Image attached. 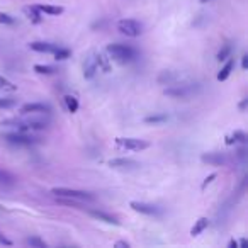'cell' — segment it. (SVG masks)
<instances>
[{"label": "cell", "instance_id": "cell-35", "mask_svg": "<svg viewBox=\"0 0 248 248\" xmlns=\"http://www.w3.org/2000/svg\"><path fill=\"white\" fill-rule=\"evenodd\" d=\"M228 247H230V248H238V241L231 240V241H230V243H228Z\"/></svg>", "mask_w": 248, "mask_h": 248}, {"label": "cell", "instance_id": "cell-16", "mask_svg": "<svg viewBox=\"0 0 248 248\" xmlns=\"http://www.w3.org/2000/svg\"><path fill=\"white\" fill-rule=\"evenodd\" d=\"M207 226H209V219H207V217H199V219L194 223V226L190 228V234H192V236H197V234L202 233Z\"/></svg>", "mask_w": 248, "mask_h": 248}, {"label": "cell", "instance_id": "cell-2", "mask_svg": "<svg viewBox=\"0 0 248 248\" xmlns=\"http://www.w3.org/2000/svg\"><path fill=\"white\" fill-rule=\"evenodd\" d=\"M2 140H4V141H7L9 145H16V146H32V145H36V143L41 141V138L26 135V133H22V131L4 133V135H2Z\"/></svg>", "mask_w": 248, "mask_h": 248}, {"label": "cell", "instance_id": "cell-25", "mask_svg": "<svg viewBox=\"0 0 248 248\" xmlns=\"http://www.w3.org/2000/svg\"><path fill=\"white\" fill-rule=\"evenodd\" d=\"M53 55H55V60H60V62H62V60L70 58V55H72V53H70V49H66V48H58L55 53H53Z\"/></svg>", "mask_w": 248, "mask_h": 248}, {"label": "cell", "instance_id": "cell-15", "mask_svg": "<svg viewBox=\"0 0 248 248\" xmlns=\"http://www.w3.org/2000/svg\"><path fill=\"white\" fill-rule=\"evenodd\" d=\"M36 7H38L39 12L48 14V16H60V14H63V11H65V9L60 7V5H49V4H39V5H36Z\"/></svg>", "mask_w": 248, "mask_h": 248}, {"label": "cell", "instance_id": "cell-13", "mask_svg": "<svg viewBox=\"0 0 248 248\" xmlns=\"http://www.w3.org/2000/svg\"><path fill=\"white\" fill-rule=\"evenodd\" d=\"M89 214L92 217H95V219L104 221V223H107V224H114V226H119V221H117V217L112 216V214H109V213H104V211H89Z\"/></svg>", "mask_w": 248, "mask_h": 248}, {"label": "cell", "instance_id": "cell-7", "mask_svg": "<svg viewBox=\"0 0 248 248\" xmlns=\"http://www.w3.org/2000/svg\"><path fill=\"white\" fill-rule=\"evenodd\" d=\"M194 92H196V87H192V85H179V87H173V89H167L165 95L177 97V99H184V97H189L190 93H194Z\"/></svg>", "mask_w": 248, "mask_h": 248}, {"label": "cell", "instance_id": "cell-1", "mask_svg": "<svg viewBox=\"0 0 248 248\" xmlns=\"http://www.w3.org/2000/svg\"><path fill=\"white\" fill-rule=\"evenodd\" d=\"M106 53L110 56V60L117 63H128L131 60H135L136 51L131 48V46H126V45H107Z\"/></svg>", "mask_w": 248, "mask_h": 248}, {"label": "cell", "instance_id": "cell-20", "mask_svg": "<svg viewBox=\"0 0 248 248\" xmlns=\"http://www.w3.org/2000/svg\"><path fill=\"white\" fill-rule=\"evenodd\" d=\"M63 100H65V106H66V109H68V112L73 114L78 110V100H77L75 95H65Z\"/></svg>", "mask_w": 248, "mask_h": 248}, {"label": "cell", "instance_id": "cell-14", "mask_svg": "<svg viewBox=\"0 0 248 248\" xmlns=\"http://www.w3.org/2000/svg\"><path fill=\"white\" fill-rule=\"evenodd\" d=\"M22 12H24L26 17H28L31 22H34V24H41L43 22L41 14H39V11H38L36 5H26V7L22 9Z\"/></svg>", "mask_w": 248, "mask_h": 248}, {"label": "cell", "instance_id": "cell-31", "mask_svg": "<svg viewBox=\"0 0 248 248\" xmlns=\"http://www.w3.org/2000/svg\"><path fill=\"white\" fill-rule=\"evenodd\" d=\"M114 247H116V248H129V243H128V241H116V243H114Z\"/></svg>", "mask_w": 248, "mask_h": 248}, {"label": "cell", "instance_id": "cell-36", "mask_svg": "<svg viewBox=\"0 0 248 248\" xmlns=\"http://www.w3.org/2000/svg\"><path fill=\"white\" fill-rule=\"evenodd\" d=\"M240 245H241V247H247V245H248L247 238H243V240H241V241H240Z\"/></svg>", "mask_w": 248, "mask_h": 248}, {"label": "cell", "instance_id": "cell-6", "mask_svg": "<svg viewBox=\"0 0 248 248\" xmlns=\"http://www.w3.org/2000/svg\"><path fill=\"white\" fill-rule=\"evenodd\" d=\"M129 207L140 214H146V216H158L160 214V209L156 206L146 204V202H138V201H131V202H129Z\"/></svg>", "mask_w": 248, "mask_h": 248}, {"label": "cell", "instance_id": "cell-19", "mask_svg": "<svg viewBox=\"0 0 248 248\" xmlns=\"http://www.w3.org/2000/svg\"><path fill=\"white\" fill-rule=\"evenodd\" d=\"M95 62H97V66L104 72H110V63H109V58L104 55L102 51L95 53Z\"/></svg>", "mask_w": 248, "mask_h": 248}, {"label": "cell", "instance_id": "cell-22", "mask_svg": "<svg viewBox=\"0 0 248 248\" xmlns=\"http://www.w3.org/2000/svg\"><path fill=\"white\" fill-rule=\"evenodd\" d=\"M167 119H169L167 114H153V116L145 117V123L146 124H162V123H165Z\"/></svg>", "mask_w": 248, "mask_h": 248}, {"label": "cell", "instance_id": "cell-24", "mask_svg": "<svg viewBox=\"0 0 248 248\" xmlns=\"http://www.w3.org/2000/svg\"><path fill=\"white\" fill-rule=\"evenodd\" d=\"M0 90H7V92H14V90H17V85H14V83H12L11 80H7L5 77L0 75Z\"/></svg>", "mask_w": 248, "mask_h": 248}, {"label": "cell", "instance_id": "cell-3", "mask_svg": "<svg viewBox=\"0 0 248 248\" xmlns=\"http://www.w3.org/2000/svg\"><path fill=\"white\" fill-rule=\"evenodd\" d=\"M51 194L56 197H66V199H75V201H93V196H90L85 190L66 189V187H55V189H51Z\"/></svg>", "mask_w": 248, "mask_h": 248}, {"label": "cell", "instance_id": "cell-34", "mask_svg": "<svg viewBox=\"0 0 248 248\" xmlns=\"http://www.w3.org/2000/svg\"><path fill=\"white\" fill-rule=\"evenodd\" d=\"M0 243H2V245H12V241L7 240L5 236H0Z\"/></svg>", "mask_w": 248, "mask_h": 248}, {"label": "cell", "instance_id": "cell-5", "mask_svg": "<svg viewBox=\"0 0 248 248\" xmlns=\"http://www.w3.org/2000/svg\"><path fill=\"white\" fill-rule=\"evenodd\" d=\"M116 145L119 148L124 150H131V152H141V150L150 148V143L145 140H138V138H116L114 140Z\"/></svg>", "mask_w": 248, "mask_h": 248}, {"label": "cell", "instance_id": "cell-23", "mask_svg": "<svg viewBox=\"0 0 248 248\" xmlns=\"http://www.w3.org/2000/svg\"><path fill=\"white\" fill-rule=\"evenodd\" d=\"M34 72L39 73V75H53L56 72V68L49 65H34Z\"/></svg>", "mask_w": 248, "mask_h": 248}, {"label": "cell", "instance_id": "cell-11", "mask_svg": "<svg viewBox=\"0 0 248 248\" xmlns=\"http://www.w3.org/2000/svg\"><path fill=\"white\" fill-rule=\"evenodd\" d=\"M107 165H109L110 169H136V167H140V163L129 158H114V160H109Z\"/></svg>", "mask_w": 248, "mask_h": 248}, {"label": "cell", "instance_id": "cell-4", "mask_svg": "<svg viewBox=\"0 0 248 248\" xmlns=\"http://www.w3.org/2000/svg\"><path fill=\"white\" fill-rule=\"evenodd\" d=\"M117 29H119L123 34L129 36V38H138L143 32V26L140 24L135 19H121L117 22Z\"/></svg>", "mask_w": 248, "mask_h": 248}, {"label": "cell", "instance_id": "cell-32", "mask_svg": "<svg viewBox=\"0 0 248 248\" xmlns=\"http://www.w3.org/2000/svg\"><path fill=\"white\" fill-rule=\"evenodd\" d=\"M247 106H248V99H243V100L240 102V106H238V109H240V110H245V109H247Z\"/></svg>", "mask_w": 248, "mask_h": 248}, {"label": "cell", "instance_id": "cell-18", "mask_svg": "<svg viewBox=\"0 0 248 248\" xmlns=\"http://www.w3.org/2000/svg\"><path fill=\"white\" fill-rule=\"evenodd\" d=\"M233 68H234V60H230V62H226V65L221 68V72L217 73V82H224V80L228 78V77L231 75V72H233Z\"/></svg>", "mask_w": 248, "mask_h": 248}, {"label": "cell", "instance_id": "cell-12", "mask_svg": "<svg viewBox=\"0 0 248 248\" xmlns=\"http://www.w3.org/2000/svg\"><path fill=\"white\" fill-rule=\"evenodd\" d=\"M201 160L204 163H207V165H214V167H219L223 163H226V156L223 153H204L201 156Z\"/></svg>", "mask_w": 248, "mask_h": 248}, {"label": "cell", "instance_id": "cell-10", "mask_svg": "<svg viewBox=\"0 0 248 248\" xmlns=\"http://www.w3.org/2000/svg\"><path fill=\"white\" fill-rule=\"evenodd\" d=\"M29 48L38 53H55L60 46L55 45V43H48V41H32V43H29Z\"/></svg>", "mask_w": 248, "mask_h": 248}, {"label": "cell", "instance_id": "cell-30", "mask_svg": "<svg viewBox=\"0 0 248 248\" xmlns=\"http://www.w3.org/2000/svg\"><path fill=\"white\" fill-rule=\"evenodd\" d=\"M216 177H217V173H211L209 177H206V180H204L202 186H201V187H202V189H206V187L209 186V184H213V180L216 179Z\"/></svg>", "mask_w": 248, "mask_h": 248}, {"label": "cell", "instance_id": "cell-28", "mask_svg": "<svg viewBox=\"0 0 248 248\" xmlns=\"http://www.w3.org/2000/svg\"><path fill=\"white\" fill-rule=\"evenodd\" d=\"M14 17L12 16H9V14H5V12H0V24H7V26H11V24H14Z\"/></svg>", "mask_w": 248, "mask_h": 248}, {"label": "cell", "instance_id": "cell-8", "mask_svg": "<svg viewBox=\"0 0 248 248\" xmlns=\"http://www.w3.org/2000/svg\"><path fill=\"white\" fill-rule=\"evenodd\" d=\"M22 114H34V112H41V114H49L51 112V107L48 104H41V102H29L24 104L21 107Z\"/></svg>", "mask_w": 248, "mask_h": 248}, {"label": "cell", "instance_id": "cell-9", "mask_svg": "<svg viewBox=\"0 0 248 248\" xmlns=\"http://www.w3.org/2000/svg\"><path fill=\"white\" fill-rule=\"evenodd\" d=\"M97 70H99V66H97V62H95V55H89L85 58V63H83V77H85V80H92L93 77H95Z\"/></svg>", "mask_w": 248, "mask_h": 248}, {"label": "cell", "instance_id": "cell-29", "mask_svg": "<svg viewBox=\"0 0 248 248\" xmlns=\"http://www.w3.org/2000/svg\"><path fill=\"white\" fill-rule=\"evenodd\" d=\"M12 180V177L9 175L7 172H4V170H0V184H9Z\"/></svg>", "mask_w": 248, "mask_h": 248}, {"label": "cell", "instance_id": "cell-27", "mask_svg": "<svg viewBox=\"0 0 248 248\" xmlns=\"http://www.w3.org/2000/svg\"><path fill=\"white\" fill-rule=\"evenodd\" d=\"M28 245H31V247H36V248H46V243L41 240V238H38V236L28 238Z\"/></svg>", "mask_w": 248, "mask_h": 248}, {"label": "cell", "instance_id": "cell-33", "mask_svg": "<svg viewBox=\"0 0 248 248\" xmlns=\"http://www.w3.org/2000/svg\"><path fill=\"white\" fill-rule=\"evenodd\" d=\"M241 66H243V70L248 68V56L247 55H245L243 58H241Z\"/></svg>", "mask_w": 248, "mask_h": 248}, {"label": "cell", "instance_id": "cell-37", "mask_svg": "<svg viewBox=\"0 0 248 248\" xmlns=\"http://www.w3.org/2000/svg\"><path fill=\"white\" fill-rule=\"evenodd\" d=\"M201 4H207V2H211V0H199Z\"/></svg>", "mask_w": 248, "mask_h": 248}, {"label": "cell", "instance_id": "cell-21", "mask_svg": "<svg viewBox=\"0 0 248 248\" xmlns=\"http://www.w3.org/2000/svg\"><path fill=\"white\" fill-rule=\"evenodd\" d=\"M231 51H233V46H231L230 43H226V45L221 46V49L217 51V56H216V58L219 60V62H224L226 58H230Z\"/></svg>", "mask_w": 248, "mask_h": 248}, {"label": "cell", "instance_id": "cell-17", "mask_svg": "<svg viewBox=\"0 0 248 248\" xmlns=\"http://www.w3.org/2000/svg\"><path fill=\"white\" fill-rule=\"evenodd\" d=\"M245 141H247V135H245V131H240V129L224 138V143H226L228 146L233 145V143H245Z\"/></svg>", "mask_w": 248, "mask_h": 248}, {"label": "cell", "instance_id": "cell-26", "mask_svg": "<svg viewBox=\"0 0 248 248\" xmlns=\"http://www.w3.org/2000/svg\"><path fill=\"white\" fill-rule=\"evenodd\" d=\"M16 104H17V100L11 99V97H7V99H0V109H12Z\"/></svg>", "mask_w": 248, "mask_h": 248}]
</instances>
